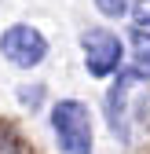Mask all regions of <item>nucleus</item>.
I'll return each instance as SVG.
<instances>
[{"mask_svg": "<svg viewBox=\"0 0 150 154\" xmlns=\"http://www.w3.org/2000/svg\"><path fill=\"white\" fill-rule=\"evenodd\" d=\"M81 48H84V66L92 77H110V73H117L121 70V41H117V33H110V29H88L81 37Z\"/></svg>", "mask_w": 150, "mask_h": 154, "instance_id": "f03ea898", "label": "nucleus"}, {"mask_svg": "<svg viewBox=\"0 0 150 154\" xmlns=\"http://www.w3.org/2000/svg\"><path fill=\"white\" fill-rule=\"evenodd\" d=\"M136 81H143V77L132 70V73H121L117 81H114V88H110V95H106V121H110V128H114V136L117 140H128V118H124V103H128V88H132Z\"/></svg>", "mask_w": 150, "mask_h": 154, "instance_id": "20e7f679", "label": "nucleus"}, {"mask_svg": "<svg viewBox=\"0 0 150 154\" xmlns=\"http://www.w3.org/2000/svg\"><path fill=\"white\" fill-rule=\"evenodd\" d=\"M51 132L62 154H92V118L77 99H59L51 106Z\"/></svg>", "mask_w": 150, "mask_h": 154, "instance_id": "f257e3e1", "label": "nucleus"}, {"mask_svg": "<svg viewBox=\"0 0 150 154\" xmlns=\"http://www.w3.org/2000/svg\"><path fill=\"white\" fill-rule=\"evenodd\" d=\"M95 8H99L106 18H121L128 8H132V0H95Z\"/></svg>", "mask_w": 150, "mask_h": 154, "instance_id": "39448f33", "label": "nucleus"}, {"mask_svg": "<svg viewBox=\"0 0 150 154\" xmlns=\"http://www.w3.org/2000/svg\"><path fill=\"white\" fill-rule=\"evenodd\" d=\"M132 26L150 29V0H136V8H132Z\"/></svg>", "mask_w": 150, "mask_h": 154, "instance_id": "423d86ee", "label": "nucleus"}, {"mask_svg": "<svg viewBox=\"0 0 150 154\" xmlns=\"http://www.w3.org/2000/svg\"><path fill=\"white\" fill-rule=\"evenodd\" d=\"M0 55H4L8 63L29 70V66H37V63H44V55H48V41L40 37V29L18 22V26H11L4 37H0Z\"/></svg>", "mask_w": 150, "mask_h": 154, "instance_id": "7ed1b4c3", "label": "nucleus"}]
</instances>
